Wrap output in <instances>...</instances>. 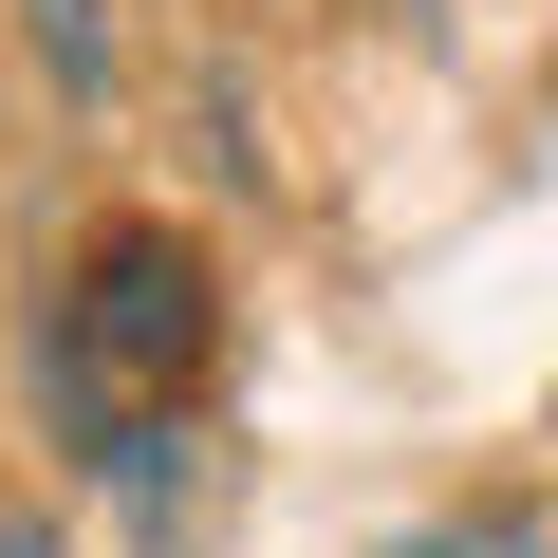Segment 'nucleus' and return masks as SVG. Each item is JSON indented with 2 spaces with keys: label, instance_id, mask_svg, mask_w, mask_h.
Returning <instances> with one entry per match:
<instances>
[{
  "label": "nucleus",
  "instance_id": "nucleus-1",
  "mask_svg": "<svg viewBox=\"0 0 558 558\" xmlns=\"http://www.w3.org/2000/svg\"><path fill=\"white\" fill-rule=\"evenodd\" d=\"M205 354H223L205 242H186V223H94L75 279H57V336H38V391H57L75 465L149 484V465H168V410L205 391Z\"/></svg>",
  "mask_w": 558,
  "mask_h": 558
},
{
  "label": "nucleus",
  "instance_id": "nucleus-2",
  "mask_svg": "<svg viewBox=\"0 0 558 558\" xmlns=\"http://www.w3.org/2000/svg\"><path fill=\"white\" fill-rule=\"evenodd\" d=\"M20 38H38L57 112H112V0H20Z\"/></svg>",
  "mask_w": 558,
  "mask_h": 558
},
{
  "label": "nucleus",
  "instance_id": "nucleus-3",
  "mask_svg": "<svg viewBox=\"0 0 558 558\" xmlns=\"http://www.w3.org/2000/svg\"><path fill=\"white\" fill-rule=\"evenodd\" d=\"M391 558H539V521H521V502H465V521H428V539H391Z\"/></svg>",
  "mask_w": 558,
  "mask_h": 558
},
{
  "label": "nucleus",
  "instance_id": "nucleus-4",
  "mask_svg": "<svg viewBox=\"0 0 558 558\" xmlns=\"http://www.w3.org/2000/svg\"><path fill=\"white\" fill-rule=\"evenodd\" d=\"M0 558H57V521H38V502H0Z\"/></svg>",
  "mask_w": 558,
  "mask_h": 558
}]
</instances>
